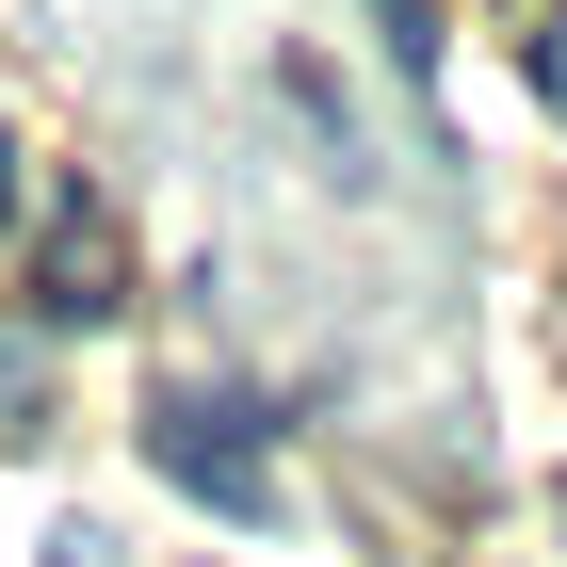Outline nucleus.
<instances>
[{
	"instance_id": "nucleus-1",
	"label": "nucleus",
	"mask_w": 567,
	"mask_h": 567,
	"mask_svg": "<svg viewBox=\"0 0 567 567\" xmlns=\"http://www.w3.org/2000/svg\"><path fill=\"white\" fill-rule=\"evenodd\" d=\"M146 454H163V471L195 486V503H227V519H276V471H260V437H244V405H212V390H163Z\"/></svg>"
},
{
	"instance_id": "nucleus-2",
	"label": "nucleus",
	"mask_w": 567,
	"mask_h": 567,
	"mask_svg": "<svg viewBox=\"0 0 567 567\" xmlns=\"http://www.w3.org/2000/svg\"><path fill=\"white\" fill-rule=\"evenodd\" d=\"M373 49H390L405 82H437V0H373Z\"/></svg>"
},
{
	"instance_id": "nucleus-3",
	"label": "nucleus",
	"mask_w": 567,
	"mask_h": 567,
	"mask_svg": "<svg viewBox=\"0 0 567 567\" xmlns=\"http://www.w3.org/2000/svg\"><path fill=\"white\" fill-rule=\"evenodd\" d=\"M49 567H114V535H97V519H82V535H49Z\"/></svg>"
},
{
	"instance_id": "nucleus-4",
	"label": "nucleus",
	"mask_w": 567,
	"mask_h": 567,
	"mask_svg": "<svg viewBox=\"0 0 567 567\" xmlns=\"http://www.w3.org/2000/svg\"><path fill=\"white\" fill-rule=\"evenodd\" d=\"M535 97H551V114H567V33H535Z\"/></svg>"
},
{
	"instance_id": "nucleus-5",
	"label": "nucleus",
	"mask_w": 567,
	"mask_h": 567,
	"mask_svg": "<svg viewBox=\"0 0 567 567\" xmlns=\"http://www.w3.org/2000/svg\"><path fill=\"white\" fill-rule=\"evenodd\" d=\"M0 227H17V131H0Z\"/></svg>"
}]
</instances>
